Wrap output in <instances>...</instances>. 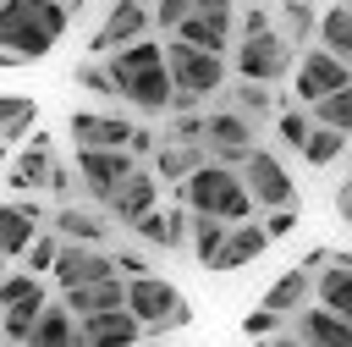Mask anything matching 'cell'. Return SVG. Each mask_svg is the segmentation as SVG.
Masks as SVG:
<instances>
[{
	"instance_id": "obj_1",
	"label": "cell",
	"mask_w": 352,
	"mask_h": 347,
	"mask_svg": "<svg viewBox=\"0 0 352 347\" xmlns=\"http://www.w3.org/2000/svg\"><path fill=\"white\" fill-rule=\"evenodd\" d=\"M99 61L110 66L116 94H121L132 110H143V116H165V110H170V66H165V44L138 39V44H126V50L99 55Z\"/></svg>"
},
{
	"instance_id": "obj_2",
	"label": "cell",
	"mask_w": 352,
	"mask_h": 347,
	"mask_svg": "<svg viewBox=\"0 0 352 347\" xmlns=\"http://www.w3.org/2000/svg\"><path fill=\"white\" fill-rule=\"evenodd\" d=\"M72 28L66 0H0V50L16 61H44Z\"/></svg>"
},
{
	"instance_id": "obj_3",
	"label": "cell",
	"mask_w": 352,
	"mask_h": 347,
	"mask_svg": "<svg viewBox=\"0 0 352 347\" xmlns=\"http://www.w3.org/2000/svg\"><path fill=\"white\" fill-rule=\"evenodd\" d=\"M182 204L192 209V215H214V220H248L258 204H253V193H248V182H242V171L236 165H198L187 182H182Z\"/></svg>"
},
{
	"instance_id": "obj_4",
	"label": "cell",
	"mask_w": 352,
	"mask_h": 347,
	"mask_svg": "<svg viewBox=\"0 0 352 347\" xmlns=\"http://www.w3.org/2000/svg\"><path fill=\"white\" fill-rule=\"evenodd\" d=\"M165 66H170V110H198L204 99H214V88H226V61L176 33L165 44Z\"/></svg>"
},
{
	"instance_id": "obj_5",
	"label": "cell",
	"mask_w": 352,
	"mask_h": 347,
	"mask_svg": "<svg viewBox=\"0 0 352 347\" xmlns=\"http://www.w3.org/2000/svg\"><path fill=\"white\" fill-rule=\"evenodd\" d=\"M126 308L138 314L143 336H148V330H182V325L192 319L187 297H182L170 281H160V275H138V281H126Z\"/></svg>"
},
{
	"instance_id": "obj_6",
	"label": "cell",
	"mask_w": 352,
	"mask_h": 347,
	"mask_svg": "<svg viewBox=\"0 0 352 347\" xmlns=\"http://www.w3.org/2000/svg\"><path fill=\"white\" fill-rule=\"evenodd\" d=\"M286 72H297V61H292V39L286 33H253V39H242L236 44V77L242 83H280Z\"/></svg>"
},
{
	"instance_id": "obj_7",
	"label": "cell",
	"mask_w": 352,
	"mask_h": 347,
	"mask_svg": "<svg viewBox=\"0 0 352 347\" xmlns=\"http://www.w3.org/2000/svg\"><path fill=\"white\" fill-rule=\"evenodd\" d=\"M346 83H352V66H346L341 55H330L324 44H319V50H302V61H297V72H292V94H297L302 110L319 105L324 94L346 88Z\"/></svg>"
},
{
	"instance_id": "obj_8",
	"label": "cell",
	"mask_w": 352,
	"mask_h": 347,
	"mask_svg": "<svg viewBox=\"0 0 352 347\" xmlns=\"http://www.w3.org/2000/svg\"><path fill=\"white\" fill-rule=\"evenodd\" d=\"M253 132H258V127H253V116H242L236 105H231V110H209V127H204L209 160H214V165H236V171H242V160L258 149V143H253Z\"/></svg>"
},
{
	"instance_id": "obj_9",
	"label": "cell",
	"mask_w": 352,
	"mask_h": 347,
	"mask_svg": "<svg viewBox=\"0 0 352 347\" xmlns=\"http://www.w3.org/2000/svg\"><path fill=\"white\" fill-rule=\"evenodd\" d=\"M242 182H248V193H253V204H258L264 215L297 204V182L286 176V165H280L270 149H253V154L242 160Z\"/></svg>"
},
{
	"instance_id": "obj_10",
	"label": "cell",
	"mask_w": 352,
	"mask_h": 347,
	"mask_svg": "<svg viewBox=\"0 0 352 347\" xmlns=\"http://www.w3.org/2000/svg\"><path fill=\"white\" fill-rule=\"evenodd\" d=\"M132 171H138V165H132V149H77V182H82V193L99 198V204H104Z\"/></svg>"
},
{
	"instance_id": "obj_11",
	"label": "cell",
	"mask_w": 352,
	"mask_h": 347,
	"mask_svg": "<svg viewBox=\"0 0 352 347\" xmlns=\"http://www.w3.org/2000/svg\"><path fill=\"white\" fill-rule=\"evenodd\" d=\"M231 33H236V0H198L192 17L176 28V39L198 44V50H214V55L231 44Z\"/></svg>"
},
{
	"instance_id": "obj_12",
	"label": "cell",
	"mask_w": 352,
	"mask_h": 347,
	"mask_svg": "<svg viewBox=\"0 0 352 347\" xmlns=\"http://www.w3.org/2000/svg\"><path fill=\"white\" fill-rule=\"evenodd\" d=\"M55 281H60V292L66 286H88V281H110V275H121L116 270V259L99 248V242H66L60 237V259H55V270H50Z\"/></svg>"
},
{
	"instance_id": "obj_13",
	"label": "cell",
	"mask_w": 352,
	"mask_h": 347,
	"mask_svg": "<svg viewBox=\"0 0 352 347\" xmlns=\"http://www.w3.org/2000/svg\"><path fill=\"white\" fill-rule=\"evenodd\" d=\"M148 28H154V11H148V6H138V0H116V6H110V17L94 28V55L126 50V44L148 39Z\"/></svg>"
},
{
	"instance_id": "obj_14",
	"label": "cell",
	"mask_w": 352,
	"mask_h": 347,
	"mask_svg": "<svg viewBox=\"0 0 352 347\" xmlns=\"http://www.w3.org/2000/svg\"><path fill=\"white\" fill-rule=\"evenodd\" d=\"M50 226V215H44V204L38 198H16V204H0V253L6 259H22L33 242H38V231Z\"/></svg>"
},
{
	"instance_id": "obj_15",
	"label": "cell",
	"mask_w": 352,
	"mask_h": 347,
	"mask_svg": "<svg viewBox=\"0 0 352 347\" xmlns=\"http://www.w3.org/2000/svg\"><path fill=\"white\" fill-rule=\"evenodd\" d=\"M132 121L126 116H104V110H72V138L77 149H126L132 143Z\"/></svg>"
},
{
	"instance_id": "obj_16",
	"label": "cell",
	"mask_w": 352,
	"mask_h": 347,
	"mask_svg": "<svg viewBox=\"0 0 352 347\" xmlns=\"http://www.w3.org/2000/svg\"><path fill=\"white\" fill-rule=\"evenodd\" d=\"M50 171H55V149H50V138H44V132H33V138L11 154L6 182H11L16 193H38V187H50Z\"/></svg>"
},
{
	"instance_id": "obj_17",
	"label": "cell",
	"mask_w": 352,
	"mask_h": 347,
	"mask_svg": "<svg viewBox=\"0 0 352 347\" xmlns=\"http://www.w3.org/2000/svg\"><path fill=\"white\" fill-rule=\"evenodd\" d=\"M104 209L116 215V220H126V226H138L148 209H160V176L154 171H132L110 198H104Z\"/></svg>"
},
{
	"instance_id": "obj_18",
	"label": "cell",
	"mask_w": 352,
	"mask_h": 347,
	"mask_svg": "<svg viewBox=\"0 0 352 347\" xmlns=\"http://www.w3.org/2000/svg\"><path fill=\"white\" fill-rule=\"evenodd\" d=\"M82 336L88 347H138L143 325L132 308H99V314H82Z\"/></svg>"
},
{
	"instance_id": "obj_19",
	"label": "cell",
	"mask_w": 352,
	"mask_h": 347,
	"mask_svg": "<svg viewBox=\"0 0 352 347\" xmlns=\"http://www.w3.org/2000/svg\"><path fill=\"white\" fill-rule=\"evenodd\" d=\"M314 297H319V308L352 319V253H330V264L314 275Z\"/></svg>"
},
{
	"instance_id": "obj_20",
	"label": "cell",
	"mask_w": 352,
	"mask_h": 347,
	"mask_svg": "<svg viewBox=\"0 0 352 347\" xmlns=\"http://www.w3.org/2000/svg\"><path fill=\"white\" fill-rule=\"evenodd\" d=\"M308 297H314V270L297 264V270H286V275L258 297V308H270V314H280V319H297V314L308 308Z\"/></svg>"
},
{
	"instance_id": "obj_21",
	"label": "cell",
	"mask_w": 352,
	"mask_h": 347,
	"mask_svg": "<svg viewBox=\"0 0 352 347\" xmlns=\"http://www.w3.org/2000/svg\"><path fill=\"white\" fill-rule=\"evenodd\" d=\"M28 347H88V336H82V319H77L66 303H44Z\"/></svg>"
},
{
	"instance_id": "obj_22",
	"label": "cell",
	"mask_w": 352,
	"mask_h": 347,
	"mask_svg": "<svg viewBox=\"0 0 352 347\" xmlns=\"http://www.w3.org/2000/svg\"><path fill=\"white\" fill-rule=\"evenodd\" d=\"M264 248H270V231H264L258 220H236V226H231V237H226V248L214 253V264H209V270H242V264H253Z\"/></svg>"
},
{
	"instance_id": "obj_23",
	"label": "cell",
	"mask_w": 352,
	"mask_h": 347,
	"mask_svg": "<svg viewBox=\"0 0 352 347\" xmlns=\"http://www.w3.org/2000/svg\"><path fill=\"white\" fill-rule=\"evenodd\" d=\"M77 319L82 314H99V308H126V275H110V281H88V286H66L60 297Z\"/></svg>"
},
{
	"instance_id": "obj_24",
	"label": "cell",
	"mask_w": 352,
	"mask_h": 347,
	"mask_svg": "<svg viewBox=\"0 0 352 347\" xmlns=\"http://www.w3.org/2000/svg\"><path fill=\"white\" fill-rule=\"evenodd\" d=\"M187 226H192V209H148L132 231H138L148 248H182V242H187Z\"/></svg>"
},
{
	"instance_id": "obj_25",
	"label": "cell",
	"mask_w": 352,
	"mask_h": 347,
	"mask_svg": "<svg viewBox=\"0 0 352 347\" xmlns=\"http://www.w3.org/2000/svg\"><path fill=\"white\" fill-rule=\"evenodd\" d=\"M297 336L308 347H352V319H341L330 308H302L297 314Z\"/></svg>"
},
{
	"instance_id": "obj_26",
	"label": "cell",
	"mask_w": 352,
	"mask_h": 347,
	"mask_svg": "<svg viewBox=\"0 0 352 347\" xmlns=\"http://www.w3.org/2000/svg\"><path fill=\"white\" fill-rule=\"evenodd\" d=\"M198 165H209V143H160V154H154V176L160 182H187Z\"/></svg>"
},
{
	"instance_id": "obj_27",
	"label": "cell",
	"mask_w": 352,
	"mask_h": 347,
	"mask_svg": "<svg viewBox=\"0 0 352 347\" xmlns=\"http://www.w3.org/2000/svg\"><path fill=\"white\" fill-rule=\"evenodd\" d=\"M33 132H38V99L0 94V143H28Z\"/></svg>"
},
{
	"instance_id": "obj_28",
	"label": "cell",
	"mask_w": 352,
	"mask_h": 347,
	"mask_svg": "<svg viewBox=\"0 0 352 347\" xmlns=\"http://www.w3.org/2000/svg\"><path fill=\"white\" fill-rule=\"evenodd\" d=\"M226 237H231V220H214V215H192V226H187V242H192V259L209 270L214 264V253L226 248Z\"/></svg>"
},
{
	"instance_id": "obj_29",
	"label": "cell",
	"mask_w": 352,
	"mask_h": 347,
	"mask_svg": "<svg viewBox=\"0 0 352 347\" xmlns=\"http://www.w3.org/2000/svg\"><path fill=\"white\" fill-rule=\"evenodd\" d=\"M50 226H55L66 242H104V220H99V215H88V209H77V204H60Z\"/></svg>"
},
{
	"instance_id": "obj_30",
	"label": "cell",
	"mask_w": 352,
	"mask_h": 347,
	"mask_svg": "<svg viewBox=\"0 0 352 347\" xmlns=\"http://www.w3.org/2000/svg\"><path fill=\"white\" fill-rule=\"evenodd\" d=\"M319 44L352 66V6H330V11L319 17Z\"/></svg>"
},
{
	"instance_id": "obj_31",
	"label": "cell",
	"mask_w": 352,
	"mask_h": 347,
	"mask_svg": "<svg viewBox=\"0 0 352 347\" xmlns=\"http://www.w3.org/2000/svg\"><path fill=\"white\" fill-rule=\"evenodd\" d=\"M308 116H314L319 127H336V132H352V83H346V88H336V94H324L319 105H308Z\"/></svg>"
},
{
	"instance_id": "obj_32",
	"label": "cell",
	"mask_w": 352,
	"mask_h": 347,
	"mask_svg": "<svg viewBox=\"0 0 352 347\" xmlns=\"http://www.w3.org/2000/svg\"><path fill=\"white\" fill-rule=\"evenodd\" d=\"M346 138H352V132H336V127H319V121H314V132H308V149H302V160H308V165H330V160H341Z\"/></svg>"
},
{
	"instance_id": "obj_33",
	"label": "cell",
	"mask_w": 352,
	"mask_h": 347,
	"mask_svg": "<svg viewBox=\"0 0 352 347\" xmlns=\"http://www.w3.org/2000/svg\"><path fill=\"white\" fill-rule=\"evenodd\" d=\"M38 297H44V281H38L33 270H11V275L0 281V314L16 308V303H38Z\"/></svg>"
},
{
	"instance_id": "obj_34",
	"label": "cell",
	"mask_w": 352,
	"mask_h": 347,
	"mask_svg": "<svg viewBox=\"0 0 352 347\" xmlns=\"http://www.w3.org/2000/svg\"><path fill=\"white\" fill-rule=\"evenodd\" d=\"M275 132H280V143H286L292 154H302V149H308V132H314V116H308L302 105H292V110L275 116Z\"/></svg>"
},
{
	"instance_id": "obj_35",
	"label": "cell",
	"mask_w": 352,
	"mask_h": 347,
	"mask_svg": "<svg viewBox=\"0 0 352 347\" xmlns=\"http://www.w3.org/2000/svg\"><path fill=\"white\" fill-rule=\"evenodd\" d=\"M44 303H50V297H38V303H16V308H6V314H0V330H6V341H22V347H28V336H33V325H38V314H44Z\"/></svg>"
},
{
	"instance_id": "obj_36",
	"label": "cell",
	"mask_w": 352,
	"mask_h": 347,
	"mask_svg": "<svg viewBox=\"0 0 352 347\" xmlns=\"http://www.w3.org/2000/svg\"><path fill=\"white\" fill-rule=\"evenodd\" d=\"M231 99H236V110H242V116H253V121L275 116V99H270V88H264V83H236V88H231Z\"/></svg>"
},
{
	"instance_id": "obj_37",
	"label": "cell",
	"mask_w": 352,
	"mask_h": 347,
	"mask_svg": "<svg viewBox=\"0 0 352 347\" xmlns=\"http://www.w3.org/2000/svg\"><path fill=\"white\" fill-rule=\"evenodd\" d=\"M55 259H60V231H55V237H50V231H38V242L22 253V264H28L33 275H50V270H55Z\"/></svg>"
},
{
	"instance_id": "obj_38",
	"label": "cell",
	"mask_w": 352,
	"mask_h": 347,
	"mask_svg": "<svg viewBox=\"0 0 352 347\" xmlns=\"http://www.w3.org/2000/svg\"><path fill=\"white\" fill-rule=\"evenodd\" d=\"M280 22H286V39L292 44H302L319 22H314V11H308V0H280Z\"/></svg>"
},
{
	"instance_id": "obj_39",
	"label": "cell",
	"mask_w": 352,
	"mask_h": 347,
	"mask_svg": "<svg viewBox=\"0 0 352 347\" xmlns=\"http://www.w3.org/2000/svg\"><path fill=\"white\" fill-rule=\"evenodd\" d=\"M204 127H209V116L170 110V143H204Z\"/></svg>"
},
{
	"instance_id": "obj_40",
	"label": "cell",
	"mask_w": 352,
	"mask_h": 347,
	"mask_svg": "<svg viewBox=\"0 0 352 347\" xmlns=\"http://www.w3.org/2000/svg\"><path fill=\"white\" fill-rule=\"evenodd\" d=\"M192 6H198V0H160V6H154V28H160V33H176V28L192 17Z\"/></svg>"
},
{
	"instance_id": "obj_41",
	"label": "cell",
	"mask_w": 352,
	"mask_h": 347,
	"mask_svg": "<svg viewBox=\"0 0 352 347\" xmlns=\"http://www.w3.org/2000/svg\"><path fill=\"white\" fill-rule=\"evenodd\" d=\"M77 83H82V88H94V94H110V99H121V94H116V77H110V66H104V61H88V66H77Z\"/></svg>"
},
{
	"instance_id": "obj_42",
	"label": "cell",
	"mask_w": 352,
	"mask_h": 347,
	"mask_svg": "<svg viewBox=\"0 0 352 347\" xmlns=\"http://www.w3.org/2000/svg\"><path fill=\"white\" fill-rule=\"evenodd\" d=\"M297 220H302V215H297V204H292V209H270V215H264L270 242H275V237H292V231H297Z\"/></svg>"
},
{
	"instance_id": "obj_43",
	"label": "cell",
	"mask_w": 352,
	"mask_h": 347,
	"mask_svg": "<svg viewBox=\"0 0 352 347\" xmlns=\"http://www.w3.org/2000/svg\"><path fill=\"white\" fill-rule=\"evenodd\" d=\"M275 325H280V314H270V308H253V314L242 319L248 336H275Z\"/></svg>"
},
{
	"instance_id": "obj_44",
	"label": "cell",
	"mask_w": 352,
	"mask_h": 347,
	"mask_svg": "<svg viewBox=\"0 0 352 347\" xmlns=\"http://www.w3.org/2000/svg\"><path fill=\"white\" fill-rule=\"evenodd\" d=\"M116 270H121L126 281H138V275H148V259H143V253H116Z\"/></svg>"
},
{
	"instance_id": "obj_45",
	"label": "cell",
	"mask_w": 352,
	"mask_h": 347,
	"mask_svg": "<svg viewBox=\"0 0 352 347\" xmlns=\"http://www.w3.org/2000/svg\"><path fill=\"white\" fill-rule=\"evenodd\" d=\"M72 187H77V171H66V165H55V171H50V193H55V198H66Z\"/></svg>"
},
{
	"instance_id": "obj_46",
	"label": "cell",
	"mask_w": 352,
	"mask_h": 347,
	"mask_svg": "<svg viewBox=\"0 0 352 347\" xmlns=\"http://www.w3.org/2000/svg\"><path fill=\"white\" fill-rule=\"evenodd\" d=\"M253 33H270V17L253 6V11H242V39H253Z\"/></svg>"
},
{
	"instance_id": "obj_47",
	"label": "cell",
	"mask_w": 352,
	"mask_h": 347,
	"mask_svg": "<svg viewBox=\"0 0 352 347\" xmlns=\"http://www.w3.org/2000/svg\"><path fill=\"white\" fill-rule=\"evenodd\" d=\"M126 149H132V154H160V138H154V132H148V127H138V132H132V143H126Z\"/></svg>"
},
{
	"instance_id": "obj_48",
	"label": "cell",
	"mask_w": 352,
	"mask_h": 347,
	"mask_svg": "<svg viewBox=\"0 0 352 347\" xmlns=\"http://www.w3.org/2000/svg\"><path fill=\"white\" fill-rule=\"evenodd\" d=\"M336 209H341V215H346V220H352V182H346V187H341V193H336Z\"/></svg>"
},
{
	"instance_id": "obj_49",
	"label": "cell",
	"mask_w": 352,
	"mask_h": 347,
	"mask_svg": "<svg viewBox=\"0 0 352 347\" xmlns=\"http://www.w3.org/2000/svg\"><path fill=\"white\" fill-rule=\"evenodd\" d=\"M270 347H308V341H302V336L292 330V336H270Z\"/></svg>"
}]
</instances>
